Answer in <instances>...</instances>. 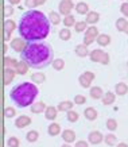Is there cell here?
<instances>
[{
	"instance_id": "cell-1",
	"label": "cell",
	"mask_w": 128,
	"mask_h": 147,
	"mask_svg": "<svg viewBox=\"0 0 128 147\" xmlns=\"http://www.w3.org/2000/svg\"><path fill=\"white\" fill-rule=\"evenodd\" d=\"M18 34L26 42H40L50 34L49 18L38 9H28L19 19Z\"/></svg>"
},
{
	"instance_id": "cell-2",
	"label": "cell",
	"mask_w": 128,
	"mask_h": 147,
	"mask_svg": "<svg viewBox=\"0 0 128 147\" xmlns=\"http://www.w3.org/2000/svg\"><path fill=\"white\" fill-rule=\"evenodd\" d=\"M20 59L26 61L32 69H43L54 61V50L47 42H27L26 49L20 53Z\"/></svg>"
},
{
	"instance_id": "cell-3",
	"label": "cell",
	"mask_w": 128,
	"mask_h": 147,
	"mask_svg": "<svg viewBox=\"0 0 128 147\" xmlns=\"http://www.w3.org/2000/svg\"><path fill=\"white\" fill-rule=\"evenodd\" d=\"M39 93V89L36 84L34 82H20L15 85L11 92H9V98L11 101L15 102V105L18 108H26L28 105H32L35 102V98Z\"/></svg>"
},
{
	"instance_id": "cell-4",
	"label": "cell",
	"mask_w": 128,
	"mask_h": 147,
	"mask_svg": "<svg viewBox=\"0 0 128 147\" xmlns=\"http://www.w3.org/2000/svg\"><path fill=\"white\" fill-rule=\"evenodd\" d=\"M75 5L73 4L71 0H61L59 4H58V9H59V13L63 15V16H67L71 13V9L74 8Z\"/></svg>"
},
{
	"instance_id": "cell-5",
	"label": "cell",
	"mask_w": 128,
	"mask_h": 147,
	"mask_svg": "<svg viewBox=\"0 0 128 147\" xmlns=\"http://www.w3.org/2000/svg\"><path fill=\"white\" fill-rule=\"evenodd\" d=\"M9 46H11V49L13 50V51H16V53H23V50L26 49L27 46V42L23 38H13L12 40H11V43H9Z\"/></svg>"
},
{
	"instance_id": "cell-6",
	"label": "cell",
	"mask_w": 128,
	"mask_h": 147,
	"mask_svg": "<svg viewBox=\"0 0 128 147\" xmlns=\"http://www.w3.org/2000/svg\"><path fill=\"white\" fill-rule=\"evenodd\" d=\"M15 28H18L15 20H12V19H5V22H4V30H5V38L4 39L5 40L11 39V34H12V31L15 30Z\"/></svg>"
},
{
	"instance_id": "cell-7",
	"label": "cell",
	"mask_w": 128,
	"mask_h": 147,
	"mask_svg": "<svg viewBox=\"0 0 128 147\" xmlns=\"http://www.w3.org/2000/svg\"><path fill=\"white\" fill-rule=\"evenodd\" d=\"M104 140V136L100 131H92V132H89L88 135V142L90 144H100V143Z\"/></svg>"
},
{
	"instance_id": "cell-8",
	"label": "cell",
	"mask_w": 128,
	"mask_h": 147,
	"mask_svg": "<svg viewBox=\"0 0 128 147\" xmlns=\"http://www.w3.org/2000/svg\"><path fill=\"white\" fill-rule=\"evenodd\" d=\"M30 124H31V119L26 115L18 116V119L15 120V127L16 128H24V127H27V125H30Z\"/></svg>"
},
{
	"instance_id": "cell-9",
	"label": "cell",
	"mask_w": 128,
	"mask_h": 147,
	"mask_svg": "<svg viewBox=\"0 0 128 147\" xmlns=\"http://www.w3.org/2000/svg\"><path fill=\"white\" fill-rule=\"evenodd\" d=\"M89 94H90V97L93 100H100V98L104 97V90L100 88V86H92L90 89H89Z\"/></svg>"
},
{
	"instance_id": "cell-10",
	"label": "cell",
	"mask_w": 128,
	"mask_h": 147,
	"mask_svg": "<svg viewBox=\"0 0 128 147\" xmlns=\"http://www.w3.org/2000/svg\"><path fill=\"white\" fill-rule=\"evenodd\" d=\"M62 139L65 143H73L75 140V132L73 129H63L62 131Z\"/></svg>"
},
{
	"instance_id": "cell-11",
	"label": "cell",
	"mask_w": 128,
	"mask_h": 147,
	"mask_svg": "<svg viewBox=\"0 0 128 147\" xmlns=\"http://www.w3.org/2000/svg\"><path fill=\"white\" fill-rule=\"evenodd\" d=\"M98 20H100V13L96 12V11H89L88 15H86V19H85V22L90 26H94Z\"/></svg>"
},
{
	"instance_id": "cell-12",
	"label": "cell",
	"mask_w": 128,
	"mask_h": 147,
	"mask_svg": "<svg viewBox=\"0 0 128 147\" xmlns=\"http://www.w3.org/2000/svg\"><path fill=\"white\" fill-rule=\"evenodd\" d=\"M57 116H58V108L57 107L50 105V107L46 108V111H44V117H46L47 120H55Z\"/></svg>"
},
{
	"instance_id": "cell-13",
	"label": "cell",
	"mask_w": 128,
	"mask_h": 147,
	"mask_svg": "<svg viewBox=\"0 0 128 147\" xmlns=\"http://www.w3.org/2000/svg\"><path fill=\"white\" fill-rule=\"evenodd\" d=\"M46 104H44L43 101H36V102H34L32 105L30 107V109H31V112L32 113H35V115H39V113H42V112H44L46 111Z\"/></svg>"
},
{
	"instance_id": "cell-14",
	"label": "cell",
	"mask_w": 128,
	"mask_h": 147,
	"mask_svg": "<svg viewBox=\"0 0 128 147\" xmlns=\"http://www.w3.org/2000/svg\"><path fill=\"white\" fill-rule=\"evenodd\" d=\"M74 51H75V54H77L78 57H81V58L88 57L89 54H90V51H89V49H88V46L84 45V43H79V45L75 46Z\"/></svg>"
},
{
	"instance_id": "cell-15",
	"label": "cell",
	"mask_w": 128,
	"mask_h": 147,
	"mask_svg": "<svg viewBox=\"0 0 128 147\" xmlns=\"http://www.w3.org/2000/svg\"><path fill=\"white\" fill-rule=\"evenodd\" d=\"M104 50H101V49H94V50H92L90 51V54H89V58H90V61L92 62H100L101 61V58H102V55H104Z\"/></svg>"
},
{
	"instance_id": "cell-16",
	"label": "cell",
	"mask_w": 128,
	"mask_h": 147,
	"mask_svg": "<svg viewBox=\"0 0 128 147\" xmlns=\"http://www.w3.org/2000/svg\"><path fill=\"white\" fill-rule=\"evenodd\" d=\"M15 74L16 71L15 69H9V67H5L4 69V85H9L15 78Z\"/></svg>"
},
{
	"instance_id": "cell-17",
	"label": "cell",
	"mask_w": 128,
	"mask_h": 147,
	"mask_svg": "<svg viewBox=\"0 0 128 147\" xmlns=\"http://www.w3.org/2000/svg\"><path fill=\"white\" fill-rule=\"evenodd\" d=\"M28 63L26 62V61H23V59H20L18 63V66H16V69H15V71H16V74H19V76H24L27 71H28Z\"/></svg>"
},
{
	"instance_id": "cell-18",
	"label": "cell",
	"mask_w": 128,
	"mask_h": 147,
	"mask_svg": "<svg viewBox=\"0 0 128 147\" xmlns=\"http://www.w3.org/2000/svg\"><path fill=\"white\" fill-rule=\"evenodd\" d=\"M84 116H85V119H86V120L93 121V120H96V119H97V111H96L93 107H88V108H85Z\"/></svg>"
},
{
	"instance_id": "cell-19",
	"label": "cell",
	"mask_w": 128,
	"mask_h": 147,
	"mask_svg": "<svg viewBox=\"0 0 128 147\" xmlns=\"http://www.w3.org/2000/svg\"><path fill=\"white\" fill-rule=\"evenodd\" d=\"M73 105H74V102L69 101V100H65V101H61L58 104V111L59 112H69L73 109Z\"/></svg>"
},
{
	"instance_id": "cell-20",
	"label": "cell",
	"mask_w": 128,
	"mask_h": 147,
	"mask_svg": "<svg viewBox=\"0 0 128 147\" xmlns=\"http://www.w3.org/2000/svg\"><path fill=\"white\" fill-rule=\"evenodd\" d=\"M31 81H32L34 84L40 85L46 81V76H44V73H42V71H36V73H32V74H31Z\"/></svg>"
},
{
	"instance_id": "cell-21",
	"label": "cell",
	"mask_w": 128,
	"mask_h": 147,
	"mask_svg": "<svg viewBox=\"0 0 128 147\" xmlns=\"http://www.w3.org/2000/svg\"><path fill=\"white\" fill-rule=\"evenodd\" d=\"M115 93L117 96H124L125 93H128V85L125 82H117L115 86Z\"/></svg>"
},
{
	"instance_id": "cell-22",
	"label": "cell",
	"mask_w": 128,
	"mask_h": 147,
	"mask_svg": "<svg viewBox=\"0 0 128 147\" xmlns=\"http://www.w3.org/2000/svg\"><path fill=\"white\" fill-rule=\"evenodd\" d=\"M47 134L50 136H57V135L61 134V125L58 123H51L49 124V128H47Z\"/></svg>"
},
{
	"instance_id": "cell-23",
	"label": "cell",
	"mask_w": 128,
	"mask_h": 147,
	"mask_svg": "<svg viewBox=\"0 0 128 147\" xmlns=\"http://www.w3.org/2000/svg\"><path fill=\"white\" fill-rule=\"evenodd\" d=\"M101 100H102V104H104V105H110V104L115 102L116 93H113V92H105V94H104V97H102Z\"/></svg>"
},
{
	"instance_id": "cell-24",
	"label": "cell",
	"mask_w": 128,
	"mask_h": 147,
	"mask_svg": "<svg viewBox=\"0 0 128 147\" xmlns=\"http://www.w3.org/2000/svg\"><path fill=\"white\" fill-rule=\"evenodd\" d=\"M74 8L77 11V13H79V15H88V12H89V5L86 3H84V1L77 3Z\"/></svg>"
},
{
	"instance_id": "cell-25",
	"label": "cell",
	"mask_w": 128,
	"mask_h": 147,
	"mask_svg": "<svg viewBox=\"0 0 128 147\" xmlns=\"http://www.w3.org/2000/svg\"><path fill=\"white\" fill-rule=\"evenodd\" d=\"M38 139H39V132L35 129H31L26 134V140L28 143H35Z\"/></svg>"
},
{
	"instance_id": "cell-26",
	"label": "cell",
	"mask_w": 128,
	"mask_h": 147,
	"mask_svg": "<svg viewBox=\"0 0 128 147\" xmlns=\"http://www.w3.org/2000/svg\"><path fill=\"white\" fill-rule=\"evenodd\" d=\"M96 42H97L100 46H108L110 43V36L108 35V34H100V35L97 36V39H96Z\"/></svg>"
},
{
	"instance_id": "cell-27",
	"label": "cell",
	"mask_w": 128,
	"mask_h": 147,
	"mask_svg": "<svg viewBox=\"0 0 128 147\" xmlns=\"http://www.w3.org/2000/svg\"><path fill=\"white\" fill-rule=\"evenodd\" d=\"M104 142H105L106 146H117V138H116L115 134H106L104 136Z\"/></svg>"
},
{
	"instance_id": "cell-28",
	"label": "cell",
	"mask_w": 128,
	"mask_h": 147,
	"mask_svg": "<svg viewBox=\"0 0 128 147\" xmlns=\"http://www.w3.org/2000/svg\"><path fill=\"white\" fill-rule=\"evenodd\" d=\"M62 23H63V26L66 27V28H69V27H74L75 26V18L73 16V15H67V16H65V18L62 19Z\"/></svg>"
},
{
	"instance_id": "cell-29",
	"label": "cell",
	"mask_w": 128,
	"mask_h": 147,
	"mask_svg": "<svg viewBox=\"0 0 128 147\" xmlns=\"http://www.w3.org/2000/svg\"><path fill=\"white\" fill-rule=\"evenodd\" d=\"M49 20H50L51 24H54V26L59 24V23H61V13L55 12V11H51L50 15H49Z\"/></svg>"
},
{
	"instance_id": "cell-30",
	"label": "cell",
	"mask_w": 128,
	"mask_h": 147,
	"mask_svg": "<svg viewBox=\"0 0 128 147\" xmlns=\"http://www.w3.org/2000/svg\"><path fill=\"white\" fill-rule=\"evenodd\" d=\"M19 61H16L15 58L12 57H4V66L9 67V69H16Z\"/></svg>"
},
{
	"instance_id": "cell-31",
	"label": "cell",
	"mask_w": 128,
	"mask_h": 147,
	"mask_svg": "<svg viewBox=\"0 0 128 147\" xmlns=\"http://www.w3.org/2000/svg\"><path fill=\"white\" fill-rule=\"evenodd\" d=\"M53 67H54V70H57V71H61L63 70V67H65V61L62 59V58H57V59H54L53 61Z\"/></svg>"
},
{
	"instance_id": "cell-32",
	"label": "cell",
	"mask_w": 128,
	"mask_h": 147,
	"mask_svg": "<svg viewBox=\"0 0 128 147\" xmlns=\"http://www.w3.org/2000/svg\"><path fill=\"white\" fill-rule=\"evenodd\" d=\"M58 35H59V38H61V40H69L71 38V31L69 30V28H62V30H59V32H58Z\"/></svg>"
},
{
	"instance_id": "cell-33",
	"label": "cell",
	"mask_w": 128,
	"mask_h": 147,
	"mask_svg": "<svg viewBox=\"0 0 128 147\" xmlns=\"http://www.w3.org/2000/svg\"><path fill=\"white\" fill-rule=\"evenodd\" d=\"M78 82H79V85L82 86V88H92V81H89L86 77L84 76V74H79V77H78Z\"/></svg>"
},
{
	"instance_id": "cell-34",
	"label": "cell",
	"mask_w": 128,
	"mask_h": 147,
	"mask_svg": "<svg viewBox=\"0 0 128 147\" xmlns=\"http://www.w3.org/2000/svg\"><path fill=\"white\" fill-rule=\"evenodd\" d=\"M86 28H88V23L85 22V20L77 22V23H75V26H74L75 32H85V31H86Z\"/></svg>"
},
{
	"instance_id": "cell-35",
	"label": "cell",
	"mask_w": 128,
	"mask_h": 147,
	"mask_svg": "<svg viewBox=\"0 0 128 147\" xmlns=\"http://www.w3.org/2000/svg\"><path fill=\"white\" fill-rule=\"evenodd\" d=\"M78 117H79L78 112L73 111V109L66 113V119H67V121H70V123H75V121H78Z\"/></svg>"
},
{
	"instance_id": "cell-36",
	"label": "cell",
	"mask_w": 128,
	"mask_h": 147,
	"mask_svg": "<svg viewBox=\"0 0 128 147\" xmlns=\"http://www.w3.org/2000/svg\"><path fill=\"white\" fill-rule=\"evenodd\" d=\"M85 35H88V36H92V38H96L97 39V36L100 35L98 34V30H97V27H94V26H90L86 28V31H85Z\"/></svg>"
},
{
	"instance_id": "cell-37",
	"label": "cell",
	"mask_w": 128,
	"mask_h": 147,
	"mask_svg": "<svg viewBox=\"0 0 128 147\" xmlns=\"http://www.w3.org/2000/svg\"><path fill=\"white\" fill-rule=\"evenodd\" d=\"M127 19L125 18H119L116 20V28H117V31H124V28L127 26Z\"/></svg>"
},
{
	"instance_id": "cell-38",
	"label": "cell",
	"mask_w": 128,
	"mask_h": 147,
	"mask_svg": "<svg viewBox=\"0 0 128 147\" xmlns=\"http://www.w3.org/2000/svg\"><path fill=\"white\" fill-rule=\"evenodd\" d=\"M7 146L8 147H19L20 146V140L18 138H15V136H9L7 139Z\"/></svg>"
},
{
	"instance_id": "cell-39",
	"label": "cell",
	"mask_w": 128,
	"mask_h": 147,
	"mask_svg": "<svg viewBox=\"0 0 128 147\" xmlns=\"http://www.w3.org/2000/svg\"><path fill=\"white\" fill-rule=\"evenodd\" d=\"M106 128L109 129V131H112V132L116 131V129H117V121H116L115 119H112V117L108 119V120H106Z\"/></svg>"
},
{
	"instance_id": "cell-40",
	"label": "cell",
	"mask_w": 128,
	"mask_h": 147,
	"mask_svg": "<svg viewBox=\"0 0 128 147\" xmlns=\"http://www.w3.org/2000/svg\"><path fill=\"white\" fill-rule=\"evenodd\" d=\"M15 115H16V109H15L13 107H7L4 109V116H5V117L11 119V117H13Z\"/></svg>"
},
{
	"instance_id": "cell-41",
	"label": "cell",
	"mask_w": 128,
	"mask_h": 147,
	"mask_svg": "<svg viewBox=\"0 0 128 147\" xmlns=\"http://www.w3.org/2000/svg\"><path fill=\"white\" fill-rule=\"evenodd\" d=\"M73 102H74V104H78V105H82V104L86 102V97H85L84 94H75Z\"/></svg>"
},
{
	"instance_id": "cell-42",
	"label": "cell",
	"mask_w": 128,
	"mask_h": 147,
	"mask_svg": "<svg viewBox=\"0 0 128 147\" xmlns=\"http://www.w3.org/2000/svg\"><path fill=\"white\" fill-rule=\"evenodd\" d=\"M120 12L123 13L125 18H128V1H123L120 5Z\"/></svg>"
},
{
	"instance_id": "cell-43",
	"label": "cell",
	"mask_w": 128,
	"mask_h": 147,
	"mask_svg": "<svg viewBox=\"0 0 128 147\" xmlns=\"http://www.w3.org/2000/svg\"><path fill=\"white\" fill-rule=\"evenodd\" d=\"M13 13V8H12V5L11 4H8V5H5L4 7V15L8 18V16H11Z\"/></svg>"
},
{
	"instance_id": "cell-44",
	"label": "cell",
	"mask_w": 128,
	"mask_h": 147,
	"mask_svg": "<svg viewBox=\"0 0 128 147\" xmlns=\"http://www.w3.org/2000/svg\"><path fill=\"white\" fill-rule=\"evenodd\" d=\"M24 5H26L27 8L32 9L34 7H36V3H35V0H24Z\"/></svg>"
},
{
	"instance_id": "cell-45",
	"label": "cell",
	"mask_w": 128,
	"mask_h": 147,
	"mask_svg": "<svg viewBox=\"0 0 128 147\" xmlns=\"http://www.w3.org/2000/svg\"><path fill=\"white\" fill-rule=\"evenodd\" d=\"M96 40V38H92V36H88V35H84V45L89 46V45H92L93 42Z\"/></svg>"
},
{
	"instance_id": "cell-46",
	"label": "cell",
	"mask_w": 128,
	"mask_h": 147,
	"mask_svg": "<svg viewBox=\"0 0 128 147\" xmlns=\"http://www.w3.org/2000/svg\"><path fill=\"white\" fill-rule=\"evenodd\" d=\"M109 54L108 53H104V55H102V58H101V61H100V63L101 65H108L109 63Z\"/></svg>"
},
{
	"instance_id": "cell-47",
	"label": "cell",
	"mask_w": 128,
	"mask_h": 147,
	"mask_svg": "<svg viewBox=\"0 0 128 147\" xmlns=\"http://www.w3.org/2000/svg\"><path fill=\"white\" fill-rule=\"evenodd\" d=\"M82 74H84L85 77H86V78H88L89 81H93L94 80V73H93V71H89V70H86V71H84V73H82Z\"/></svg>"
},
{
	"instance_id": "cell-48",
	"label": "cell",
	"mask_w": 128,
	"mask_h": 147,
	"mask_svg": "<svg viewBox=\"0 0 128 147\" xmlns=\"http://www.w3.org/2000/svg\"><path fill=\"white\" fill-rule=\"evenodd\" d=\"M74 147H89V146H88V142H85V140H78V142H75Z\"/></svg>"
},
{
	"instance_id": "cell-49",
	"label": "cell",
	"mask_w": 128,
	"mask_h": 147,
	"mask_svg": "<svg viewBox=\"0 0 128 147\" xmlns=\"http://www.w3.org/2000/svg\"><path fill=\"white\" fill-rule=\"evenodd\" d=\"M8 3L11 5H16V4H19V3H20V0H8Z\"/></svg>"
},
{
	"instance_id": "cell-50",
	"label": "cell",
	"mask_w": 128,
	"mask_h": 147,
	"mask_svg": "<svg viewBox=\"0 0 128 147\" xmlns=\"http://www.w3.org/2000/svg\"><path fill=\"white\" fill-rule=\"evenodd\" d=\"M36 5H43L44 3H46V0H35Z\"/></svg>"
},
{
	"instance_id": "cell-51",
	"label": "cell",
	"mask_w": 128,
	"mask_h": 147,
	"mask_svg": "<svg viewBox=\"0 0 128 147\" xmlns=\"http://www.w3.org/2000/svg\"><path fill=\"white\" fill-rule=\"evenodd\" d=\"M116 147H128V144L127 143H124V142H121V143H117V146Z\"/></svg>"
},
{
	"instance_id": "cell-52",
	"label": "cell",
	"mask_w": 128,
	"mask_h": 147,
	"mask_svg": "<svg viewBox=\"0 0 128 147\" xmlns=\"http://www.w3.org/2000/svg\"><path fill=\"white\" fill-rule=\"evenodd\" d=\"M124 32L128 35V23H127V26H125V28H124Z\"/></svg>"
},
{
	"instance_id": "cell-53",
	"label": "cell",
	"mask_w": 128,
	"mask_h": 147,
	"mask_svg": "<svg viewBox=\"0 0 128 147\" xmlns=\"http://www.w3.org/2000/svg\"><path fill=\"white\" fill-rule=\"evenodd\" d=\"M61 147H71V146H69V144H67V143H65V144H62Z\"/></svg>"
},
{
	"instance_id": "cell-54",
	"label": "cell",
	"mask_w": 128,
	"mask_h": 147,
	"mask_svg": "<svg viewBox=\"0 0 128 147\" xmlns=\"http://www.w3.org/2000/svg\"><path fill=\"white\" fill-rule=\"evenodd\" d=\"M127 66H128V61H127Z\"/></svg>"
},
{
	"instance_id": "cell-55",
	"label": "cell",
	"mask_w": 128,
	"mask_h": 147,
	"mask_svg": "<svg viewBox=\"0 0 128 147\" xmlns=\"http://www.w3.org/2000/svg\"><path fill=\"white\" fill-rule=\"evenodd\" d=\"M123 1H127V0H123Z\"/></svg>"
}]
</instances>
